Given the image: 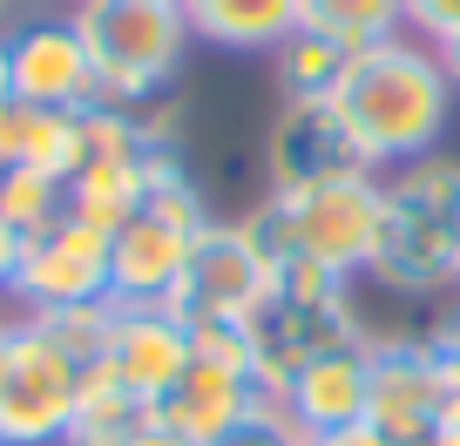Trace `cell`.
<instances>
[{
    "label": "cell",
    "mask_w": 460,
    "mask_h": 446,
    "mask_svg": "<svg viewBox=\"0 0 460 446\" xmlns=\"http://www.w3.org/2000/svg\"><path fill=\"white\" fill-rule=\"evenodd\" d=\"M190 244H197L190 231H176V223H163V216H149V210L129 216V223L109 237V298L163 304L170 284L183 277V264H190Z\"/></svg>",
    "instance_id": "13"
},
{
    "label": "cell",
    "mask_w": 460,
    "mask_h": 446,
    "mask_svg": "<svg viewBox=\"0 0 460 446\" xmlns=\"http://www.w3.org/2000/svg\"><path fill=\"white\" fill-rule=\"evenodd\" d=\"M0 109H14V61H7V41H0Z\"/></svg>",
    "instance_id": "29"
},
{
    "label": "cell",
    "mask_w": 460,
    "mask_h": 446,
    "mask_svg": "<svg viewBox=\"0 0 460 446\" xmlns=\"http://www.w3.org/2000/svg\"><path fill=\"white\" fill-rule=\"evenodd\" d=\"M75 34L95 68V95L115 109H156L190 61V21L176 0H75Z\"/></svg>",
    "instance_id": "4"
},
{
    "label": "cell",
    "mask_w": 460,
    "mask_h": 446,
    "mask_svg": "<svg viewBox=\"0 0 460 446\" xmlns=\"http://www.w3.org/2000/svg\"><path fill=\"white\" fill-rule=\"evenodd\" d=\"M379 183L386 210L366 284L393 298H460V156L433 149Z\"/></svg>",
    "instance_id": "2"
},
{
    "label": "cell",
    "mask_w": 460,
    "mask_h": 446,
    "mask_svg": "<svg viewBox=\"0 0 460 446\" xmlns=\"http://www.w3.org/2000/svg\"><path fill=\"white\" fill-rule=\"evenodd\" d=\"M258 399H264L258 379L230 372V365H210V359H190V372L156 399V419H170L176 433L210 446V440H224L230 426H244V419L258 413Z\"/></svg>",
    "instance_id": "14"
},
{
    "label": "cell",
    "mask_w": 460,
    "mask_h": 446,
    "mask_svg": "<svg viewBox=\"0 0 460 446\" xmlns=\"http://www.w3.org/2000/svg\"><path fill=\"white\" fill-rule=\"evenodd\" d=\"M82 162H88L82 116H61V109H21V170H41V176H55V183H75Z\"/></svg>",
    "instance_id": "19"
},
{
    "label": "cell",
    "mask_w": 460,
    "mask_h": 446,
    "mask_svg": "<svg viewBox=\"0 0 460 446\" xmlns=\"http://www.w3.org/2000/svg\"><path fill=\"white\" fill-rule=\"evenodd\" d=\"M190 34L224 55H278L298 34V0H176Z\"/></svg>",
    "instance_id": "15"
},
{
    "label": "cell",
    "mask_w": 460,
    "mask_h": 446,
    "mask_svg": "<svg viewBox=\"0 0 460 446\" xmlns=\"http://www.w3.org/2000/svg\"><path fill=\"white\" fill-rule=\"evenodd\" d=\"M440 61H447V74H454V88H460V34H454V41L440 48Z\"/></svg>",
    "instance_id": "30"
},
{
    "label": "cell",
    "mask_w": 460,
    "mask_h": 446,
    "mask_svg": "<svg viewBox=\"0 0 460 446\" xmlns=\"http://www.w3.org/2000/svg\"><path fill=\"white\" fill-rule=\"evenodd\" d=\"M298 28L359 55V48L406 34V0H298Z\"/></svg>",
    "instance_id": "18"
},
{
    "label": "cell",
    "mask_w": 460,
    "mask_h": 446,
    "mask_svg": "<svg viewBox=\"0 0 460 446\" xmlns=\"http://www.w3.org/2000/svg\"><path fill=\"white\" fill-rule=\"evenodd\" d=\"M143 203H149V156L143 162H82L68 183V216L102 237H115L129 216H143Z\"/></svg>",
    "instance_id": "17"
},
{
    "label": "cell",
    "mask_w": 460,
    "mask_h": 446,
    "mask_svg": "<svg viewBox=\"0 0 460 446\" xmlns=\"http://www.w3.org/2000/svg\"><path fill=\"white\" fill-rule=\"evenodd\" d=\"M7 298L21 304V318L109 298V237L88 231V223H75V216H61L55 231L28 237L21 271H14V291H7Z\"/></svg>",
    "instance_id": "9"
},
{
    "label": "cell",
    "mask_w": 460,
    "mask_h": 446,
    "mask_svg": "<svg viewBox=\"0 0 460 446\" xmlns=\"http://www.w3.org/2000/svg\"><path fill=\"white\" fill-rule=\"evenodd\" d=\"M258 170H264V189L298 197V189L359 176L366 156H359V143H352V129H345L339 101L332 95H298V101H278L271 109L264 143H258Z\"/></svg>",
    "instance_id": "6"
},
{
    "label": "cell",
    "mask_w": 460,
    "mask_h": 446,
    "mask_svg": "<svg viewBox=\"0 0 460 446\" xmlns=\"http://www.w3.org/2000/svg\"><path fill=\"white\" fill-rule=\"evenodd\" d=\"M454 95L460 88L447 74L440 48L420 41V34H393L379 48H359L345 61V82L332 88V101H339V116L373 176L433 156L447 122H454Z\"/></svg>",
    "instance_id": "1"
},
{
    "label": "cell",
    "mask_w": 460,
    "mask_h": 446,
    "mask_svg": "<svg viewBox=\"0 0 460 446\" xmlns=\"http://www.w3.org/2000/svg\"><path fill=\"white\" fill-rule=\"evenodd\" d=\"M129 446H197V440H190V433H176L170 426V419H149V426L143 433H136V440Z\"/></svg>",
    "instance_id": "26"
},
{
    "label": "cell",
    "mask_w": 460,
    "mask_h": 446,
    "mask_svg": "<svg viewBox=\"0 0 460 446\" xmlns=\"http://www.w3.org/2000/svg\"><path fill=\"white\" fill-rule=\"evenodd\" d=\"M0 446H7V440H0Z\"/></svg>",
    "instance_id": "33"
},
{
    "label": "cell",
    "mask_w": 460,
    "mask_h": 446,
    "mask_svg": "<svg viewBox=\"0 0 460 446\" xmlns=\"http://www.w3.org/2000/svg\"><path fill=\"white\" fill-rule=\"evenodd\" d=\"M14 34V0H0V41Z\"/></svg>",
    "instance_id": "31"
},
{
    "label": "cell",
    "mask_w": 460,
    "mask_h": 446,
    "mask_svg": "<svg viewBox=\"0 0 460 446\" xmlns=\"http://www.w3.org/2000/svg\"><path fill=\"white\" fill-rule=\"evenodd\" d=\"M82 379L88 359L55 338L41 318H21L7 331V352H0V440L7 446H61L75 426V406H82Z\"/></svg>",
    "instance_id": "5"
},
{
    "label": "cell",
    "mask_w": 460,
    "mask_h": 446,
    "mask_svg": "<svg viewBox=\"0 0 460 446\" xmlns=\"http://www.w3.org/2000/svg\"><path fill=\"white\" fill-rule=\"evenodd\" d=\"M454 392H460V365L440 345H373L366 426H379L393 446H420V440H433Z\"/></svg>",
    "instance_id": "8"
},
{
    "label": "cell",
    "mask_w": 460,
    "mask_h": 446,
    "mask_svg": "<svg viewBox=\"0 0 460 446\" xmlns=\"http://www.w3.org/2000/svg\"><path fill=\"white\" fill-rule=\"evenodd\" d=\"M271 291V264L258 258L251 231L237 216H217L210 231L190 244L183 277L170 284L163 311H176L183 325H210V318H251L258 298Z\"/></svg>",
    "instance_id": "7"
},
{
    "label": "cell",
    "mask_w": 460,
    "mask_h": 446,
    "mask_svg": "<svg viewBox=\"0 0 460 446\" xmlns=\"http://www.w3.org/2000/svg\"><path fill=\"white\" fill-rule=\"evenodd\" d=\"M305 446H393V440H386L379 426H366V419H359V426H339V433H312Z\"/></svg>",
    "instance_id": "24"
},
{
    "label": "cell",
    "mask_w": 460,
    "mask_h": 446,
    "mask_svg": "<svg viewBox=\"0 0 460 446\" xmlns=\"http://www.w3.org/2000/svg\"><path fill=\"white\" fill-rule=\"evenodd\" d=\"M7 170H21V101L0 109V176Z\"/></svg>",
    "instance_id": "25"
},
{
    "label": "cell",
    "mask_w": 460,
    "mask_h": 446,
    "mask_svg": "<svg viewBox=\"0 0 460 446\" xmlns=\"http://www.w3.org/2000/svg\"><path fill=\"white\" fill-rule=\"evenodd\" d=\"M379 210H386V183L373 170H359V176H339V183L298 189V197L264 189L258 203L237 210V223L251 231V244L271 271L278 264H318V271L359 284L379 244Z\"/></svg>",
    "instance_id": "3"
},
{
    "label": "cell",
    "mask_w": 460,
    "mask_h": 446,
    "mask_svg": "<svg viewBox=\"0 0 460 446\" xmlns=\"http://www.w3.org/2000/svg\"><path fill=\"white\" fill-rule=\"evenodd\" d=\"M345 61H352V48L325 41V34H291L285 48L271 55V74H278V101H298V95H332V88L345 82Z\"/></svg>",
    "instance_id": "20"
},
{
    "label": "cell",
    "mask_w": 460,
    "mask_h": 446,
    "mask_svg": "<svg viewBox=\"0 0 460 446\" xmlns=\"http://www.w3.org/2000/svg\"><path fill=\"white\" fill-rule=\"evenodd\" d=\"M210 446H305V433L291 426V413L278 399H258V413H251L244 426H230L224 440H210Z\"/></svg>",
    "instance_id": "22"
},
{
    "label": "cell",
    "mask_w": 460,
    "mask_h": 446,
    "mask_svg": "<svg viewBox=\"0 0 460 446\" xmlns=\"http://www.w3.org/2000/svg\"><path fill=\"white\" fill-rule=\"evenodd\" d=\"M190 359H197V345H190V325L176 311H163V304H122V298H115L109 338H102V365H115L136 392L163 399V392L190 372Z\"/></svg>",
    "instance_id": "11"
},
{
    "label": "cell",
    "mask_w": 460,
    "mask_h": 446,
    "mask_svg": "<svg viewBox=\"0 0 460 446\" xmlns=\"http://www.w3.org/2000/svg\"><path fill=\"white\" fill-rule=\"evenodd\" d=\"M406 34L447 48L460 34V0H406Z\"/></svg>",
    "instance_id": "23"
},
{
    "label": "cell",
    "mask_w": 460,
    "mask_h": 446,
    "mask_svg": "<svg viewBox=\"0 0 460 446\" xmlns=\"http://www.w3.org/2000/svg\"><path fill=\"white\" fill-rule=\"evenodd\" d=\"M271 399L291 413V426H298L305 440H312V433L359 426L366 399H373V345H345V352H325V359L298 365Z\"/></svg>",
    "instance_id": "12"
},
{
    "label": "cell",
    "mask_w": 460,
    "mask_h": 446,
    "mask_svg": "<svg viewBox=\"0 0 460 446\" xmlns=\"http://www.w3.org/2000/svg\"><path fill=\"white\" fill-rule=\"evenodd\" d=\"M7 61H14V101L21 109H61V116H82L95 109V68H88V48L75 34L68 14H41L21 21L7 34Z\"/></svg>",
    "instance_id": "10"
},
{
    "label": "cell",
    "mask_w": 460,
    "mask_h": 446,
    "mask_svg": "<svg viewBox=\"0 0 460 446\" xmlns=\"http://www.w3.org/2000/svg\"><path fill=\"white\" fill-rule=\"evenodd\" d=\"M7 331H14V318H0V352H7Z\"/></svg>",
    "instance_id": "32"
},
{
    "label": "cell",
    "mask_w": 460,
    "mask_h": 446,
    "mask_svg": "<svg viewBox=\"0 0 460 446\" xmlns=\"http://www.w3.org/2000/svg\"><path fill=\"white\" fill-rule=\"evenodd\" d=\"M427 446H460V392L447 399V413H440V426H433V440Z\"/></svg>",
    "instance_id": "28"
},
{
    "label": "cell",
    "mask_w": 460,
    "mask_h": 446,
    "mask_svg": "<svg viewBox=\"0 0 460 446\" xmlns=\"http://www.w3.org/2000/svg\"><path fill=\"white\" fill-rule=\"evenodd\" d=\"M61 216H68V183H55V176L41 170H7L0 176V223L21 237H41L55 231Z\"/></svg>",
    "instance_id": "21"
},
{
    "label": "cell",
    "mask_w": 460,
    "mask_h": 446,
    "mask_svg": "<svg viewBox=\"0 0 460 446\" xmlns=\"http://www.w3.org/2000/svg\"><path fill=\"white\" fill-rule=\"evenodd\" d=\"M433 345H440V352H447V359H454V365H460V298H454V304H447V318H440V338H433Z\"/></svg>",
    "instance_id": "27"
},
{
    "label": "cell",
    "mask_w": 460,
    "mask_h": 446,
    "mask_svg": "<svg viewBox=\"0 0 460 446\" xmlns=\"http://www.w3.org/2000/svg\"><path fill=\"white\" fill-rule=\"evenodd\" d=\"M149 419H156V399L136 392L115 365L95 359V365H88V379H82V406H75V426H68V440H61V446H129Z\"/></svg>",
    "instance_id": "16"
}]
</instances>
